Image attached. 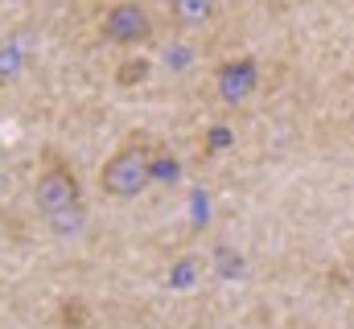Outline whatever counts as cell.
Instances as JSON below:
<instances>
[{"mask_svg":"<svg viewBox=\"0 0 354 329\" xmlns=\"http://www.w3.org/2000/svg\"><path fill=\"white\" fill-rule=\"evenodd\" d=\"M99 33H103V41H111V46H145V41H153L157 29H153V17H149L145 4H136V0H115V4L103 8Z\"/></svg>","mask_w":354,"mask_h":329,"instance_id":"obj_3","label":"cell"},{"mask_svg":"<svg viewBox=\"0 0 354 329\" xmlns=\"http://www.w3.org/2000/svg\"><path fill=\"white\" fill-rule=\"evenodd\" d=\"M33 206L54 227V235H75L83 227V218H87L79 173H75V164L66 161L58 149L41 153V173L33 181Z\"/></svg>","mask_w":354,"mask_h":329,"instance_id":"obj_1","label":"cell"},{"mask_svg":"<svg viewBox=\"0 0 354 329\" xmlns=\"http://www.w3.org/2000/svg\"><path fill=\"white\" fill-rule=\"evenodd\" d=\"M174 177H177V157L165 144H157V153H153V181H174Z\"/></svg>","mask_w":354,"mask_h":329,"instance_id":"obj_6","label":"cell"},{"mask_svg":"<svg viewBox=\"0 0 354 329\" xmlns=\"http://www.w3.org/2000/svg\"><path fill=\"white\" fill-rule=\"evenodd\" d=\"M223 144H231V128H210V149H223Z\"/></svg>","mask_w":354,"mask_h":329,"instance_id":"obj_7","label":"cell"},{"mask_svg":"<svg viewBox=\"0 0 354 329\" xmlns=\"http://www.w3.org/2000/svg\"><path fill=\"white\" fill-rule=\"evenodd\" d=\"M169 17H174L181 29L206 25L214 17V0H169Z\"/></svg>","mask_w":354,"mask_h":329,"instance_id":"obj_5","label":"cell"},{"mask_svg":"<svg viewBox=\"0 0 354 329\" xmlns=\"http://www.w3.org/2000/svg\"><path fill=\"white\" fill-rule=\"evenodd\" d=\"M256 91H260V62H256L252 54L227 58V62L214 70V95H218L223 103H248Z\"/></svg>","mask_w":354,"mask_h":329,"instance_id":"obj_4","label":"cell"},{"mask_svg":"<svg viewBox=\"0 0 354 329\" xmlns=\"http://www.w3.org/2000/svg\"><path fill=\"white\" fill-rule=\"evenodd\" d=\"M153 153L157 140L149 132H128L99 169V189L115 202H132L153 185Z\"/></svg>","mask_w":354,"mask_h":329,"instance_id":"obj_2","label":"cell"}]
</instances>
